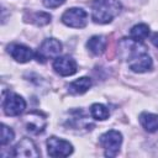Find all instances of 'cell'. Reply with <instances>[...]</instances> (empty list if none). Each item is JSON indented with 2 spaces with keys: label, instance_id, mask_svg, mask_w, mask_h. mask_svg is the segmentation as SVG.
<instances>
[{
  "label": "cell",
  "instance_id": "9c48e42d",
  "mask_svg": "<svg viewBox=\"0 0 158 158\" xmlns=\"http://www.w3.org/2000/svg\"><path fill=\"white\" fill-rule=\"evenodd\" d=\"M53 69L59 75L68 77V75H73V74L77 73L78 65H77V62L72 57H69V56H62V57H59L58 56L57 58H54Z\"/></svg>",
  "mask_w": 158,
  "mask_h": 158
},
{
  "label": "cell",
  "instance_id": "52a82bcc",
  "mask_svg": "<svg viewBox=\"0 0 158 158\" xmlns=\"http://www.w3.org/2000/svg\"><path fill=\"white\" fill-rule=\"evenodd\" d=\"M47 152L51 157H68L73 152V146L65 139L52 136L47 139Z\"/></svg>",
  "mask_w": 158,
  "mask_h": 158
},
{
  "label": "cell",
  "instance_id": "e0dca14e",
  "mask_svg": "<svg viewBox=\"0 0 158 158\" xmlns=\"http://www.w3.org/2000/svg\"><path fill=\"white\" fill-rule=\"evenodd\" d=\"M30 21L36 23L37 26H43V25H47L51 21V15L47 14V12H35L30 16Z\"/></svg>",
  "mask_w": 158,
  "mask_h": 158
},
{
  "label": "cell",
  "instance_id": "6da1fadb",
  "mask_svg": "<svg viewBox=\"0 0 158 158\" xmlns=\"http://www.w3.org/2000/svg\"><path fill=\"white\" fill-rule=\"evenodd\" d=\"M120 52L127 59L130 69L136 73H144L152 68V58L146 52V47L132 38H123L120 43Z\"/></svg>",
  "mask_w": 158,
  "mask_h": 158
},
{
  "label": "cell",
  "instance_id": "277c9868",
  "mask_svg": "<svg viewBox=\"0 0 158 158\" xmlns=\"http://www.w3.org/2000/svg\"><path fill=\"white\" fill-rule=\"evenodd\" d=\"M122 135L116 130H110L100 136V144L105 151L106 157H115L121 147Z\"/></svg>",
  "mask_w": 158,
  "mask_h": 158
},
{
  "label": "cell",
  "instance_id": "7a4b0ae2",
  "mask_svg": "<svg viewBox=\"0 0 158 158\" xmlns=\"http://www.w3.org/2000/svg\"><path fill=\"white\" fill-rule=\"evenodd\" d=\"M121 11L117 0H94L91 4V17L96 23L111 22Z\"/></svg>",
  "mask_w": 158,
  "mask_h": 158
},
{
  "label": "cell",
  "instance_id": "2e32d148",
  "mask_svg": "<svg viewBox=\"0 0 158 158\" xmlns=\"http://www.w3.org/2000/svg\"><path fill=\"white\" fill-rule=\"evenodd\" d=\"M90 114L95 120H100V121H104L110 116L109 109L102 104H93L90 107Z\"/></svg>",
  "mask_w": 158,
  "mask_h": 158
},
{
  "label": "cell",
  "instance_id": "ac0fdd59",
  "mask_svg": "<svg viewBox=\"0 0 158 158\" xmlns=\"http://www.w3.org/2000/svg\"><path fill=\"white\" fill-rule=\"evenodd\" d=\"M14 136H15V133L9 126H6V125L1 126V139H0L1 146H5V144L10 143L14 139Z\"/></svg>",
  "mask_w": 158,
  "mask_h": 158
},
{
  "label": "cell",
  "instance_id": "d6986e66",
  "mask_svg": "<svg viewBox=\"0 0 158 158\" xmlns=\"http://www.w3.org/2000/svg\"><path fill=\"white\" fill-rule=\"evenodd\" d=\"M65 0H43V4L46 7H49V9H54V7H58L60 6Z\"/></svg>",
  "mask_w": 158,
  "mask_h": 158
},
{
  "label": "cell",
  "instance_id": "30bf717a",
  "mask_svg": "<svg viewBox=\"0 0 158 158\" xmlns=\"http://www.w3.org/2000/svg\"><path fill=\"white\" fill-rule=\"evenodd\" d=\"M14 157H38L40 151L30 138H22L14 148Z\"/></svg>",
  "mask_w": 158,
  "mask_h": 158
},
{
  "label": "cell",
  "instance_id": "9a60e30c",
  "mask_svg": "<svg viewBox=\"0 0 158 158\" xmlns=\"http://www.w3.org/2000/svg\"><path fill=\"white\" fill-rule=\"evenodd\" d=\"M148 35H149V27L146 23L135 25L130 31V37L137 42H142L148 37Z\"/></svg>",
  "mask_w": 158,
  "mask_h": 158
},
{
  "label": "cell",
  "instance_id": "ba28073f",
  "mask_svg": "<svg viewBox=\"0 0 158 158\" xmlns=\"http://www.w3.org/2000/svg\"><path fill=\"white\" fill-rule=\"evenodd\" d=\"M47 126L46 115L40 111H32L26 115L25 117V127L30 133L38 135L44 131Z\"/></svg>",
  "mask_w": 158,
  "mask_h": 158
},
{
  "label": "cell",
  "instance_id": "7c38bea8",
  "mask_svg": "<svg viewBox=\"0 0 158 158\" xmlns=\"http://www.w3.org/2000/svg\"><path fill=\"white\" fill-rule=\"evenodd\" d=\"M106 44H107L106 38H105L104 36H99V35L90 37L89 41L86 42L88 49H89L93 54H95V56L102 54V53L105 52V49H106Z\"/></svg>",
  "mask_w": 158,
  "mask_h": 158
},
{
  "label": "cell",
  "instance_id": "4fadbf2b",
  "mask_svg": "<svg viewBox=\"0 0 158 158\" xmlns=\"http://www.w3.org/2000/svg\"><path fill=\"white\" fill-rule=\"evenodd\" d=\"M91 86V79L88 78V77H83V78H79L74 81H72L68 86V90L70 94H84L85 91H88Z\"/></svg>",
  "mask_w": 158,
  "mask_h": 158
},
{
  "label": "cell",
  "instance_id": "5b68a950",
  "mask_svg": "<svg viewBox=\"0 0 158 158\" xmlns=\"http://www.w3.org/2000/svg\"><path fill=\"white\" fill-rule=\"evenodd\" d=\"M2 109L7 116H19L26 109V101L15 93H7L2 98Z\"/></svg>",
  "mask_w": 158,
  "mask_h": 158
},
{
  "label": "cell",
  "instance_id": "5bb4252c",
  "mask_svg": "<svg viewBox=\"0 0 158 158\" xmlns=\"http://www.w3.org/2000/svg\"><path fill=\"white\" fill-rule=\"evenodd\" d=\"M139 122L142 127L148 132H156L158 130V115L151 112H142L139 115Z\"/></svg>",
  "mask_w": 158,
  "mask_h": 158
},
{
  "label": "cell",
  "instance_id": "8992f818",
  "mask_svg": "<svg viewBox=\"0 0 158 158\" xmlns=\"http://www.w3.org/2000/svg\"><path fill=\"white\" fill-rule=\"evenodd\" d=\"M62 22L69 27L83 28L88 22V14L84 9L72 7L64 11V14L62 15Z\"/></svg>",
  "mask_w": 158,
  "mask_h": 158
},
{
  "label": "cell",
  "instance_id": "3957f363",
  "mask_svg": "<svg viewBox=\"0 0 158 158\" xmlns=\"http://www.w3.org/2000/svg\"><path fill=\"white\" fill-rule=\"evenodd\" d=\"M62 52V44L56 38L44 40L35 53V58L40 63H46L51 58H57Z\"/></svg>",
  "mask_w": 158,
  "mask_h": 158
},
{
  "label": "cell",
  "instance_id": "ffe728a7",
  "mask_svg": "<svg viewBox=\"0 0 158 158\" xmlns=\"http://www.w3.org/2000/svg\"><path fill=\"white\" fill-rule=\"evenodd\" d=\"M151 41H152V43L158 48V32H156V33H153V35H152Z\"/></svg>",
  "mask_w": 158,
  "mask_h": 158
},
{
  "label": "cell",
  "instance_id": "8fae6325",
  "mask_svg": "<svg viewBox=\"0 0 158 158\" xmlns=\"http://www.w3.org/2000/svg\"><path fill=\"white\" fill-rule=\"evenodd\" d=\"M9 54L20 63H26L28 60L32 59V57L35 56V53L32 52V49L25 44H19V43H12L7 48Z\"/></svg>",
  "mask_w": 158,
  "mask_h": 158
}]
</instances>
